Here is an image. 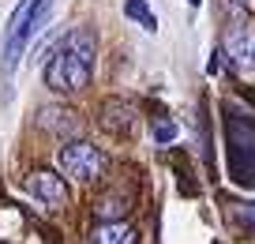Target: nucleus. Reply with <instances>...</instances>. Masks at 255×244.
Here are the masks:
<instances>
[{
    "mask_svg": "<svg viewBox=\"0 0 255 244\" xmlns=\"http://www.w3.org/2000/svg\"><path fill=\"white\" fill-rule=\"evenodd\" d=\"M154 139L158 143H173L176 139V124L173 120H158V124H154Z\"/></svg>",
    "mask_w": 255,
    "mask_h": 244,
    "instance_id": "12",
    "label": "nucleus"
},
{
    "mask_svg": "<svg viewBox=\"0 0 255 244\" xmlns=\"http://www.w3.org/2000/svg\"><path fill=\"white\" fill-rule=\"evenodd\" d=\"M41 124H45L49 132H75L79 120H75L72 109H41Z\"/></svg>",
    "mask_w": 255,
    "mask_h": 244,
    "instance_id": "9",
    "label": "nucleus"
},
{
    "mask_svg": "<svg viewBox=\"0 0 255 244\" xmlns=\"http://www.w3.org/2000/svg\"><path fill=\"white\" fill-rule=\"evenodd\" d=\"M49 11H53V0H19V8L8 19V30H4V75L19 68V56L26 53L34 34L45 26Z\"/></svg>",
    "mask_w": 255,
    "mask_h": 244,
    "instance_id": "2",
    "label": "nucleus"
},
{
    "mask_svg": "<svg viewBox=\"0 0 255 244\" xmlns=\"http://www.w3.org/2000/svg\"><path fill=\"white\" fill-rule=\"evenodd\" d=\"M56 162H60L64 177H72V181H79V184H90V181H98V177L105 173V154L94 143H83V139L64 143Z\"/></svg>",
    "mask_w": 255,
    "mask_h": 244,
    "instance_id": "4",
    "label": "nucleus"
},
{
    "mask_svg": "<svg viewBox=\"0 0 255 244\" xmlns=\"http://www.w3.org/2000/svg\"><path fill=\"white\" fill-rule=\"evenodd\" d=\"M225 147H229L233 181L244 188H255V120L225 109Z\"/></svg>",
    "mask_w": 255,
    "mask_h": 244,
    "instance_id": "3",
    "label": "nucleus"
},
{
    "mask_svg": "<svg viewBox=\"0 0 255 244\" xmlns=\"http://www.w3.org/2000/svg\"><path fill=\"white\" fill-rule=\"evenodd\" d=\"M124 15L128 19H135L139 26H143V30H158V15H154L150 8H146V0H124Z\"/></svg>",
    "mask_w": 255,
    "mask_h": 244,
    "instance_id": "10",
    "label": "nucleus"
},
{
    "mask_svg": "<svg viewBox=\"0 0 255 244\" xmlns=\"http://www.w3.org/2000/svg\"><path fill=\"white\" fill-rule=\"evenodd\" d=\"M225 56L233 60V68L252 75L255 71V26L248 19H233L225 26Z\"/></svg>",
    "mask_w": 255,
    "mask_h": 244,
    "instance_id": "5",
    "label": "nucleus"
},
{
    "mask_svg": "<svg viewBox=\"0 0 255 244\" xmlns=\"http://www.w3.org/2000/svg\"><path fill=\"white\" fill-rule=\"evenodd\" d=\"M188 4H195V8H199V0H188Z\"/></svg>",
    "mask_w": 255,
    "mask_h": 244,
    "instance_id": "13",
    "label": "nucleus"
},
{
    "mask_svg": "<svg viewBox=\"0 0 255 244\" xmlns=\"http://www.w3.org/2000/svg\"><path fill=\"white\" fill-rule=\"evenodd\" d=\"M94 214H98L102 222L124 218V214H128V199H124V196H102V199L94 203Z\"/></svg>",
    "mask_w": 255,
    "mask_h": 244,
    "instance_id": "11",
    "label": "nucleus"
},
{
    "mask_svg": "<svg viewBox=\"0 0 255 244\" xmlns=\"http://www.w3.org/2000/svg\"><path fill=\"white\" fill-rule=\"evenodd\" d=\"M90 244H139V233L124 218H113V222H98L90 229Z\"/></svg>",
    "mask_w": 255,
    "mask_h": 244,
    "instance_id": "7",
    "label": "nucleus"
},
{
    "mask_svg": "<svg viewBox=\"0 0 255 244\" xmlns=\"http://www.w3.org/2000/svg\"><path fill=\"white\" fill-rule=\"evenodd\" d=\"M131 120H135V109L128 102H120V98H109V102L102 105V128L105 132H128L131 128Z\"/></svg>",
    "mask_w": 255,
    "mask_h": 244,
    "instance_id": "8",
    "label": "nucleus"
},
{
    "mask_svg": "<svg viewBox=\"0 0 255 244\" xmlns=\"http://www.w3.org/2000/svg\"><path fill=\"white\" fill-rule=\"evenodd\" d=\"M94 71V30L79 26L53 49L45 64V87L56 94H79Z\"/></svg>",
    "mask_w": 255,
    "mask_h": 244,
    "instance_id": "1",
    "label": "nucleus"
},
{
    "mask_svg": "<svg viewBox=\"0 0 255 244\" xmlns=\"http://www.w3.org/2000/svg\"><path fill=\"white\" fill-rule=\"evenodd\" d=\"M23 184H26V192H30L34 199H41V203H49V207L68 203V184H64V177L49 173V169H34Z\"/></svg>",
    "mask_w": 255,
    "mask_h": 244,
    "instance_id": "6",
    "label": "nucleus"
}]
</instances>
